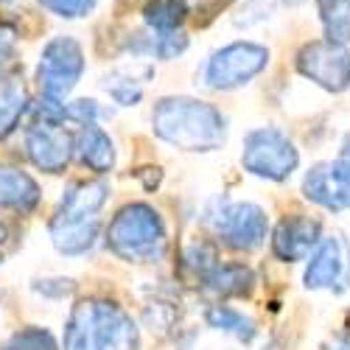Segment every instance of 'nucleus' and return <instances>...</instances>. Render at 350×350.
<instances>
[{
  "mask_svg": "<svg viewBox=\"0 0 350 350\" xmlns=\"http://www.w3.org/2000/svg\"><path fill=\"white\" fill-rule=\"evenodd\" d=\"M297 70L328 93H345L350 87V51L331 40L306 42L297 53Z\"/></svg>",
  "mask_w": 350,
  "mask_h": 350,
  "instance_id": "9",
  "label": "nucleus"
},
{
  "mask_svg": "<svg viewBox=\"0 0 350 350\" xmlns=\"http://www.w3.org/2000/svg\"><path fill=\"white\" fill-rule=\"evenodd\" d=\"M185 48H188V37H185V34H174V31H168V34L157 37L154 53L160 56V59H174V56H180Z\"/></svg>",
  "mask_w": 350,
  "mask_h": 350,
  "instance_id": "25",
  "label": "nucleus"
},
{
  "mask_svg": "<svg viewBox=\"0 0 350 350\" xmlns=\"http://www.w3.org/2000/svg\"><path fill=\"white\" fill-rule=\"evenodd\" d=\"M325 40L347 45L350 42V0H317Z\"/></svg>",
  "mask_w": 350,
  "mask_h": 350,
  "instance_id": "19",
  "label": "nucleus"
},
{
  "mask_svg": "<svg viewBox=\"0 0 350 350\" xmlns=\"http://www.w3.org/2000/svg\"><path fill=\"white\" fill-rule=\"evenodd\" d=\"M154 135L180 152H216L227 140V118L208 101L171 96L152 109Z\"/></svg>",
  "mask_w": 350,
  "mask_h": 350,
  "instance_id": "1",
  "label": "nucleus"
},
{
  "mask_svg": "<svg viewBox=\"0 0 350 350\" xmlns=\"http://www.w3.org/2000/svg\"><path fill=\"white\" fill-rule=\"evenodd\" d=\"M81 73H84V53L76 40L56 37L45 45L40 56V68H37V81L42 96L62 101L79 84Z\"/></svg>",
  "mask_w": 350,
  "mask_h": 350,
  "instance_id": "8",
  "label": "nucleus"
},
{
  "mask_svg": "<svg viewBox=\"0 0 350 350\" xmlns=\"http://www.w3.org/2000/svg\"><path fill=\"white\" fill-rule=\"evenodd\" d=\"M339 157H345V160H350V132L345 135V140H342V154Z\"/></svg>",
  "mask_w": 350,
  "mask_h": 350,
  "instance_id": "29",
  "label": "nucleus"
},
{
  "mask_svg": "<svg viewBox=\"0 0 350 350\" xmlns=\"http://www.w3.org/2000/svg\"><path fill=\"white\" fill-rule=\"evenodd\" d=\"M12 48H14V42H12V34L0 31V62H6V59H9V56H12Z\"/></svg>",
  "mask_w": 350,
  "mask_h": 350,
  "instance_id": "27",
  "label": "nucleus"
},
{
  "mask_svg": "<svg viewBox=\"0 0 350 350\" xmlns=\"http://www.w3.org/2000/svg\"><path fill=\"white\" fill-rule=\"evenodd\" d=\"M205 323H208V328L230 334V336H236L239 342H252L255 334H258V325H255V319L250 314H244L241 308L224 306V303H216V306H211L205 311Z\"/></svg>",
  "mask_w": 350,
  "mask_h": 350,
  "instance_id": "17",
  "label": "nucleus"
},
{
  "mask_svg": "<svg viewBox=\"0 0 350 350\" xmlns=\"http://www.w3.org/2000/svg\"><path fill=\"white\" fill-rule=\"evenodd\" d=\"M255 283H258V275L250 264L227 260V264H219L199 286L219 300H230V297H250Z\"/></svg>",
  "mask_w": 350,
  "mask_h": 350,
  "instance_id": "16",
  "label": "nucleus"
},
{
  "mask_svg": "<svg viewBox=\"0 0 350 350\" xmlns=\"http://www.w3.org/2000/svg\"><path fill=\"white\" fill-rule=\"evenodd\" d=\"M65 115L70 121H76V124H81V126H93V124H98L101 121V107H98V101H93V98H79V101H70V104H65Z\"/></svg>",
  "mask_w": 350,
  "mask_h": 350,
  "instance_id": "24",
  "label": "nucleus"
},
{
  "mask_svg": "<svg viewBox=\"0 0 350 350\" xmlns=\"http://www.w3.org/2000/svg\"><path fill=\"white\" fill-rule=\"evenodd\" d=\"M73 157L81 168L98 174V177H104V174H109L115 168V143L112 137L98 126H81L76 135H73Z\"/></svg>",
  "mask_w": 350,
  "mask_h": 350,
  "instance_id": "14",
  "label": "nucleus"
},
{
  "mask_svg": "<svg viewBox=\"0 0 350 350\" xmlns=\"http://www.w3.org/2000/svg\"><path fill=\"white\" fill-rule=\"evenodd\" d=\"M323 350H350V336H334L323 345Z\"/></svg>",
  "mask_w": 350,
  "mask_h": 350,
  "instance_id": "28",
  "label": "nucleus"
},
{
  "mask_svg": "<svg viewBox=\"0 0 350 350\" xmlns=\"http://www.w3.org/2000/svg\"><path fill=\"white\" fill-rule=\"evenodd\" d=\"M6 239H9V230H6V224H3V221H0V247L6 244Z\"/></svg>",
  "mask_w": 350,
  "mask_h": 350,
  "instance_id": "30",
  "label": "nucleus"
},
{
  "mask_svg": "<svg viewBox=\"0 0 350 350\" xmlns=\"http://www.w3.org/2000/svg\"><path fill=\"white\" fill-rule=\"evenodd\" d=\"M283 3H286V6H303L306 0H283Z\"/></svg>",
  "mask_w": 350,
  "mask_h": 350,
  "instance_id": "31",
  "label": "nucleus"
},
{
  "mask_svg": "<svg viewBox=\"0 0 350 350\" xmlns=\"http://www.w3.org/2000/svg\"><path fill=\"white\" fill-rule=\"evenodd\" d=\"M0 350H62V345L56 342V336L48 328L40 325H25L20 331H14Z\"/></svg>",
  "mask_w": 350,
  "mask_h": 350,
  "instance_id": "22",
  "label": "nucleus"
},
{
  "mask_svg": "<svg viewBox=\"0 0 350 350\" xmlns=\"http://www.w3.org/2000/svg\"><path fill=\"white\" fill-rule=\"evenodd\" d=\"M107 250L126 264H160L168 250V230L149 202H126L104 230Z\"/></svg>",
  "mask_w": 350,
  "mask_h": 350,
  "instance_id": "4",
  "label": "nucleus"
},
{
  "mask_svg": "<svg viewBox=\"0 0 350 350\" xmlns=\"http://www.w3.org/2000/svg\"><path fill=\"white\" fill-rule=\"evenodd\" d=\"M104 90L121 107H135L143 96V81H135L132 76H124V73H115L112 79L104 81Z\"/></svg>",
  "mask_w": 350,
  "mask_h": 350,
  "instance_id": "23",
  "label": "nucleus"
},
{
  "mask_svg": "<svg viewBox=\"0 0 350 350\" xmlns=\"http://www.w3.org/2000/svg\"><path fill=\"white\" fill-rule=\"evenodd\" d=\"M109 199V185L104 180L73 183L56 205L48 221V239L53 250L68 258L87 255L101 236V208Z\"/></svg>",
  "mask_w": 350,
  "mask_h": 350,
  "instance_id": "2",
  "label": "nucleus"
},
{
  "mask_svg": "<svg viewBox=\"0 0 350 350\" xmlns=\"http://www.w3.org/2000/svg\"><path fill=\"white\" fill-rule=\"evenodd\" d=\"M185 14H188V9L183 0H152V3L146 6V23L154 25L163 34L174 31V28L185 20Z\"/></svg>",
  "mask_w": 350,
  "mask_h": 350,
  "instance_id": "21",
  "label": "nucleus"
},
{
  "mask_svg": "<svg viewBox=\"0 0 350 350\" xmlns=\"http://www.w3.org/2000/svg\"><path fill=\"white\" fill-rule=\"evenodd\" d=\"M25 157L42 174H65L70 157H73V137L59 129L56 124H40L34 121L25 129L23 137Z\"/></svg>",
  "mask_w": 350,
  "mask_h": 350,
  "instance_id": "12",
  "label": "nucleus"
},
{
  "mask_svg": "<svg viewBox=\"0 0 350 350\" xmlns=\"http://www.w3.org/2000/svg\"><path fill=\"white\" fill-rule=\"evenodd\" d=\"M213 236L236 252H255L267 244L269 219L267 211L255 202H230L216 199L202 216Z\"/></svg>",
  "mask_w": 350,
  "mask_h": 350,
  "instance_id": "5",
  "label": "nucleus"
},
{
  "mask_svg": "<svg viewBox=\"0 0 350 350\" xmlns=\"http://www.w3.org/2000/svg\"><path fill=\"white\" fill-rule=\"evenodd\" d=\"M25 109H28V96L23 90V84L12 79L0 81V140L9 137L17 129Z\"/></svg>",
  "mask_w": 350,
  "mask_h": 350,
  "instance_id": "18",
  "label": "nucleus"
},
{
  "mask_svg": "<svg viewBox=\"0 0 350 350\" xmlns=\"http://www.w3.org/2000/svg\"><path fill=\"white\" fill-rule=\"evenodd\" d=\"M269 48L260 42H230L219 48L202 68V84L211 90H236L250 84L269 65Z\"/></svg>",
  "mask_w": 350,
  "mask_h": 350,
  "instance_id": "7",
  "label": "nucleus"
},
{
  "mask_svg": "<svg viewBox=\"0 0 350 350\" xmlns=\"http://www.w3.org/2000/svg\"><path fill=\"white\" fill-rule=\"evenodd\" d=\"M42 202V188L28 171L0 165V211L34 213Z\"/></svg>",
  "mask_w": 350,
  "mask_h": 350,
  "instance_id": "15",
  "label": "nucleus"
},
{
  "mask_svg": "<svg viewBox=\"0 0 350 350\" xmlns=\"http://www.w3.org/2000/svg\"><path fill=\"white\" fill-rule=\"evenodd\" d=\"M303 196L328 213L350 211V160L336 157L311 165L303 177Z\"/></svg>",
  "mask_w": 350,
  "mask_h": 350,
  "instance_id": "11",
  "label": "nucleus"
},
{
  "mask_svg": "<svg viewBox=\"0 0 350 350\" xmlns=\"http://www.w3.org/2000/svg\"><path fill=\"white\" fill-rule=\"evenodd\" d=\"M303 286L317 291L328 288L334 295H342L350 286V244L334 232V236H323L319 247L308 258L306 272H303Z\"/></svg>",
  "mask_w": 350,
  "mask_h": 350,
  "instance_id": "10",
  "label": "nucleus"
},
{
  "mask_svg": "<svg viewBox=\"0 0 350 350\" xmlns=\"http://www.w3.org/2000/svg\"><path fill=\"white\" fill-rule=\"evenodd\" d=\"M241 165L247 174L269 183H286L300 165L295 140L278 126H258L244 135Z\"/></svg>",
  "mask_w": 350,
  "mask_h": 350,
  "instance_id": "6",
  "label": "nucleus"
},
{
  "mask_svg": "<svg viewBox=\"0 0 350 350\" xmlns=\"http://www.w3.org/2000/svg\"><path fill=\"white\" fill-rule=\"evenodd\" d=\"M96 0H45V6L62 17H81L93 9Z\"/></svg>",
  "mask_w": 350,
  "mask_h": 350,
  "instance_id": "26",
  "label": "nucleus"
},
{
  "mask_svg": "<svg viewBox=\"0 0 350 350\" xmlns=\"http://www.w3.org/2000/svg\"><path fill=\"white\" fill-rule=\"evenodd\" d=\"M62 350H140V328L115 300L84 297L68 314Z\"/></svg>",
  "mask_w": 350,
  "mask_h": 350,
  "instance_id": "3",
  "label": "nucleus"
},
{
  "mask_svg": "<svg viewBox=\"0 0 350 350\" xmlns=\"http://www.w3.org/2000/svg\"><path fill=\"white\" fill-rule=\"evenodd\" d=\"M219 264H221V260H219L216 244H211L208 239H193V241L183 250V269H185L188 275H193L199 283L205 280Z\"/></svg>",
  "mask_w": 350,
  "mask_h": 350,
  "instance_id": "20",
  "label": "nucleus"
},
{
  "mask_svg": "<svg viewBox=\"0 0 350 350\" xmlns=\"http://www.w3.org/2000/svg\"><path fill=\"white\" fill-rule=\"evenodd\" d=\"M319 241H323V224L314 216L291 213L283 216L272 230V255L283 264H297L314 255Z\"/></svg>",
  "mask_w": 350,
  "mask_h": 350,
  "instance_id": "13",
  "label": "nucleus"
}]
</instances>
